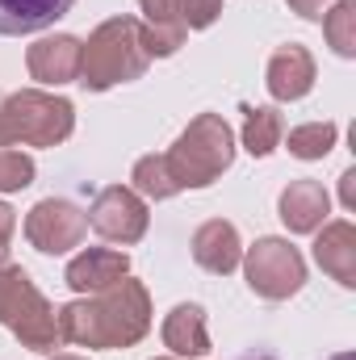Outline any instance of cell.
Here are the masks:
<instances>
[{"instance_id": "cell-5", "label": "cell", "mask_w": 356, "mask_h": 360, "mask_svg": "<svg viewBox=\"0 0 356 360\" xmlns=\"http://www.w3.org/2000/svg\"><path fill=\"white\" fill-rule=\"evenodd\" d=\"M0 327H8L30 352H55L59 344V319L51 302L38 293L30 272L17 264L0 269Z\"/></svg>"}, {"instance_id": "cell-21", "label": "cell", "mask_w": 356, "mask_h": 360, "mask_svg": "<svg viewBox=\"0 0 356 360\" xmlns=\"http://www.w3.org/2000/svg\"><path fill=\"white\" fill-rule=\"evenodd\" d=\"M184 38H189L184 25H147V21H139V42H143V51H147V59H168V55H177L180 46H184Z\"/></svg>"}, {"instance_id": "cell-25", "label": "cell", "mask_w": 356, "mask_h": 360, "mask_svg": "<svg viewBox=\"0 0 356 360\" xmlns=\"http://www.w3.org/2000/svg\"><path fill=\"white\" fill-rule=\"evenodd\" d=\"M285 4H289L298 17H306V21H323V17H327L340 0H285Z\"/></svg>"}, {"instance_id": "cell-30", "label": "cell", "mask_w": 356, "mask_h": 360, "mask_svg": "<svg viewBox=\"0 0 356 360\" xmlns=\"http://www.w3.org/2000/svg\"><path fill=\"white\" fill-rule=\"evenodd\" d=\"M51 360H84V356H51Z\"/></svg>"}, {"instance_id": "cell-26", "label": "cell", "mask_w": 356, "mask_h": 360, "mask_svg": "<svg viewBox=\"0 0 356 360\" xmlns=\"http://www.w3.org/2000/svg\"><path fill=\"white\" fill-rule=\"evenodd\" d=\"M13 226H17V214L0 201V248H8V239H13Z\"/></svg>"}, {"instance_id": "cell-1", "label": "cell", "mask_w": 356, "mask_h": 360, "mask_svg": "<svg viewBox=\"0 0 356 360\" xmlns=\"http://www.w3.org/2000/svg\"><path fill=\"white\" fill-rule=\"evenodd\" d=\"M59 340L80 348H134L151 331V297L143 281L122 276L117 285L68 302L59 314Z\"/></svg>"}, {"instance_id": "cell-10", "label": "cell", "mask_w": 356, "mask_h": 360, "mask_svg": "<svg viewBox=\"0 0 356 360\" xmlns=\"http://www.w3.org/2000/svg\"><path fill=\"white\" fill-rule=\"evenodd\" d=\"M276 214L281 222L293 231V235H310L327 222L331 214V197L319 180H289L281 188V201H276Z\"/></svg>"}, {"instance_id": "cell-23", "label": "cell", "mask_w": 356, "mask_h": 360, "mask_svg": "<svg viewBox=\"0 0 356 360\" xmlns=\"http://www.w3.org/2000/svg\"><path fill=\"white\" fill-rule=\"evenodd\" d=\"M222 13V0H177V17L184 30H205Z\"/></svg>"}, {"instance_id": "cell-15", "label": "cell", "mask_w": 356, "mask_h": 360, "mask_svg": "<svg viewBox=\"0 0 356 360\" xmlns=\"http://www.w3.org/2000/svg\"><path fill=\"white\" fill-rule=\"evenodd\" d=\"M76 0H0V34L21 38V34H38L46 25H55Z\"/></svg>"}, {"instance_id": "cell-24", "label": "cell", "mask_w": 356, "mask_h": 360, "mask_svg": "<svg viewBox=\"0 0 356 360\" xmlns=\"http://www.w3.org/2000/svg\"><path fill=\"white\" fill-rule=\"evenodd\" d=\"M147 13V25H180L177 17V0H139Z\"/></svg>"}, {"instance_id": "cell-29", "label": "cell", "mask_w": 356, "mask_h": 360, "mask_svg": "<svg viewBox=\"0 0 356 360\" xmlns=\"http://www.w3.org/2000/svg\"><path fill=\"white\" fill-rule=\"evenodd\" d=\"M331 360H356L352 352H340V356H331Z\"/></svg>"}, {"instance_id": "cell-14", "label": "cell", "mask_w": 356, "mask_h": 360, "mask_svg": "<svg viewBox=\"0 0 356 360\" xmlns=\"http://www.w3.org/2000/svg\"><path fill=\"white\" fill-rule=\"evenodd\" d=\"M314 260L327 276H336L340 285H356V226L352 222H323L319 239H314Z\"/></svg>"}, {"instance_id": "cell-27", "label": "cell", "mask_w": 356, "mask_h": 360, "mask_svg": "<svg viewBox=\"0 0 356 360\" xmlns=\"http://www.w3.org/2000/svg\"><path fill=\"white\" fill-rule=\"evenodd\" d=\"M340 197H344L348 210H356V168H348V172L340 176Z\"/></svg>"}, {"instance_id": "cell-6", "label": "cell", "mask_w": 356, "mask_h": 360, "mask_svg": "<svg viewBox=\"0 0 356 360\" xmlns=\"http://www.w3.org/2000/svg\"><path fill=\"white\" fill-rule=\"evenodd\" d=\"M243 276L252 293H260L268 302H285L306 285V260L285 239H256V248H248L243 256Z\"/></svg>"}, {"instance_id": "cell-12", "label": "cell", "mask_w": 356, "mask_h": 360, "mask_svg": "<svg viewBox=\"0 0 356 360\" xmlns=\"http://www.w3.org/2000/svg\"><path fill=\"white\" fill-rule=\"evenodd\" d=\"M193 260L205 272H235L243 264V243H239V231L227 222V218H210L205 226H197L193 235Z\"/></svg>"}, {"instance_id": "cell-19", "label": "cell", "mask_w": 356, "mask_h": 360, "mask_svg": "<svg viewBox=\"0 0 356 360\" xmlns=\"http://www.w3.org/2000/svg\"><path fill=\"white\" fill-rule=\"evenodd\" d=\"M336 139H340L336 122H306V126L289 130V155H298V160H323L336 147Z\"/></svg>"}, {"instance_id": "cell-28", "label": "cell", "mask_w": 356, "mask_h": 360, "mask_svg": "<svg viewBox=\"0 0 356 360\" xmlns=\"http://www.w3.org/2000/svg\"><path fill=\"white\" fill-rule=\"evenodd\" d=\"M4 264H8V248H0V269H4Z\"/></svg>"}, {"instance_id": "cell-20", "label": "cell", "mask_w": 356, "mask_h": 360, "mask_svg": "<svg viewBox=\"0 0 356 360\" xmlns=\"http://www.w3.org/2000/svg\"><path fill=\"white\" fill-rule=\"evenodd\" d=\"M323 34L331 42L336 55L352 59L356 55V0H340L327 17H323Z\"/></svg>"}, {"instance_id": "cell-8", "label": "cell", "mask_w": 356, "mask_h": 360, "mask_svg": "<svg viewBox=\"0 0 356 360\" xmlns=\"http://www.w3.org/2000/svg\"><path fill=\"white\" fill-rule=\"evenodd\" d=\"M147 218H151L147 201L134 188H126V184L101 188L89 210V226L96 235H105L109 243H139L147 235Z\"/></svg>"}, {"instance_id": "cell-17", "label": "cell", "mask_w": 356, "mask_h": 360, "mask_svg": "<svg viewBox=\"0 0 356 360\" xmlns=\"http://www.w3.org/2000/svg\"><path fill=\"white\" fill-rule=\"evenodd\" d=\"M285 134V122L272 105H248L243 109V147L252 155H272Z\"/></svg>"}, {"instance_id": "cell-4", "label": "cell", "mask_w": 356, "mask_h": 360, "mask_svg": "<svg viewBox=\"0 0 356 360\" xmlns=\"http://www.w3.org/2000/svg\"><path fill=\"white\" fill-rule=\"evenodd\" d=\"M231 160H235V134H231L227 117H218V113H197L177 139V147L168 151V168L180 188L214 184L231 168Z\"/></svg>"}, {"instance_id": "cell-13", "label": "cell", "mask_w": 356, "mask_h": 360, "mask_svg": "<svg viewBox=\"0 0 356 360\" xmlns=\"http://www.w3.org/2000/svg\"><path fill=\"white\" fill-rule=\"evenodd\" d=\"M122 276H130V260L126 252H113V248H89L68 264V285L76 293H101Z\"/></svg>"}, {"instance_id": "cell-2", "label": "cell", "mask_w": 356, "mask_h": 360, "mask_svg": "<svg viewBox=\"0 0 356 360\" xmlns=\"http://www.w3.org/2000/svg\"><path fill=\"white\" fill-rule=\"evenodd\" d=\"M147 51L139 42L134 17H109L96 25L89 42H80V84L89 92H105L113 84H130L147 72Z\"/></svg>"}, {"instance_id": "cell-9", "label": "cell", "mask_w": 356, "mask_h": 360, "mask_svg": "<svg viewBox=\"0 0 356 360\" xmlns=\"http://www.w3.org/2000/svg\"><path fill=\"white\" fill-rule=\"evenodd\" d=\"M25 63H30V76L38 84H72L80 76V38L72 34H51V38H38L30 51H25Z\"/></svg>"}, {"instance_id": "cell-18", "label": "cell", "mask_w": 356, "mask_h": 360, "mask_svg": "<svg viewBox=\"0 0 356 360\" xmlns=\"http://www.w3.org/2000/svg\"><path fill=\"white\" fill-rule=\"evenodd\" d=\"M134 193H143V197H155V201H164V197H177L180 184L172 176V168H168V155H143L139 164H134Z\"/></svg>"}, {"instance_id": "cell-11", "label": "cell", "mask_w": 356, "mask_h": 360, "mask_svg": "<svg viewBox=\"0 0 356 360\" xmlns=\"http://www.w3.org/2000/svg\"><path fill=\"white\" fill-rule=\"evenodd\" d=\"M265 84L272 92V101H302L306 92L314 89V59H310V51L298 46V42L272 51Z\"/></svg>"}, {"instance_id": "cell-3", "label": "cell", "mask_w": 356, "mask_h": 360, "mask_svg": "<svg viewBox=\"0 0 356 360\" xmlns=\"http://www.w3.org/2000/svg\"><path fill=\"white\" fill-rule=\"evenodd\" d=\"M76 130V105L68 96L21 89L0 96V147H59Z\"/></svg>"}, {"instance_id": "cell-22", "label": "cell", "mask_w": 356, "mask_h": 360, "mask_svg": "<svg viewBox=\"0 0 356 360\" xmlns=\"http://www.w3.org/2000/svg\"><path fill=\"white\" fill-rule=\"evenodd\" d=\"M34 160L21 155V151H4L0 147V193H21L34 184Z\"/></svg>"}, {"instance_id": "cell-31", "label": "cell", "mask_w": 356, "mask_h": 360, "mask_svg": "<svg viewBox=\"0 0 356 360\" xmlns=\"http://www.w3.org/2000/svg\"><path fill=\"white\" fill-rule=\"evenodd\" d=\"M248 360H272V356H248Z\"/></svg>"}, {"instance_id": "cell-7", "label": "cell", "mask_w": 356, "mask_h": 360, "mask_svg": "<svg viewBox=\"0 0 356 360\" xmlns=\"http://www.w3.org/2000/svg\"><path fill=\"white\" fill-rule=\"evenodd\" d=\"M84 231H89V214L63 197H46L25 214V239L46 256H63V252L80 248Z\"/></svg>"}, {"instance_id": "cell-16", "label": "cell", "mask_w": 356, "mask_h": 360, "mask_svg": "<svg viewBox=\"0 0 356 360\" xmlns=\"http://www.w3.org/2000/svg\"><path fill=\"white\" fill-rule=\"evenodd\" d=\"M164 344L177 356H205L210 352V331H205V310L184 302L164 319Z\"/></svg>"}]
</instances>
